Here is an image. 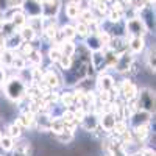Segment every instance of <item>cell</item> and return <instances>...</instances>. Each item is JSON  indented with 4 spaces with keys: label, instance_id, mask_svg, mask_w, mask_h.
Segmentation results:
<instances>
[{
    "label": "cell",
    "instance_id": "1",
    "mask_svg": "<svg viewBox=\"0 0 156 156\" xmlns=\"http://www.w3.org/2000/svg\"><path fill=\"white\" fill-rule=\"evenodd\" d=\"M2 86H5V94L12 101H20L27 92V84L19 76H11L9 80H5Z\"/></svg>",
    "mask_w": 156,
    "mask_h": 156
},
{
    "label": "cell",
    "instance_id": "2",
    "mask_svg": "<svg viewBox=\"0 0 156 156\" xmlns=\"http://www.w3.org/2000/svg\"><path fill=\"white\" fill-rule=\"evenodd\" d=\"M136 105L139 109H144L148 112L154 111V92L148 87H144L137 90V95H136Z\"/></svg>",
    "mask_w": 156,
    "mask_h": 156
},
{
    "label": "cell",
    "instance_id": "3",
    "mask_svg": "<svg viewBox=\"0 0 156 156\" xmlns=\"http://www.w3.org/2000/svg\"><path fill=\"white\" fill-rule=\"evenodd\" d=\"M22 11L25 16L33 17V16H42V2L41 0H23L20 3Z\"/></svg>",
    "mask_w": 156,
    "mask_h": 156
},
{
    "label": "cell",
    "instance_id": "4",
    "mask_svg": "<svg viewBox=\"0 0 156 156\" xmlns=\"http://www.w3.org/2000/svg\"><path fill=\"white\" fill-rule=\"evenodd\" d=\"M137 16L147 27V31H151L154 28V8H153V5H145L144 8H140L137 11Z\"/></svg>",
    "mask_w": 156,
    "mask_h": 156
},
{
    "label": "cell",
    "instance_id": "5",
    "mask_svg": "<svg viewBox=\"0 0 156 156\" xmlns=\"http://www.w3.org/2000/svg\"><path fill=\"white\" fill-rule=\"evenodd\" d=\"M126 30H128L126 33L129 36H144L147 33V27L144 25V22L139 19V16L126 20Z\"/></svg>",
    "mask_w": 156,
    "mask_h": 156
},
{
    "label": "cell",
    "instance_id": "6",
    "mask_svg": "<svg viewBox=\"0 0 156 156\" xmlns=\"http://www.w3.org/2000/svg\"><path fill=\"white\" fill-rule=\"evenodd\" d=\"M131 64H133V53H128V50H126V51H123V53H120L117 56L114 67L117 69V72L123 73V72H129Z\"/></svg>",
    "mask_w": 156,
    "mask_h": 156
},
{
    "label": "cell",
    "instance_id": "7",
    "mask_svg": "<svg viewBox=\"0 0 156 156\" xmlns=\"http://www.w3.org/2000/svg\"><path fill=\"white\" fill-rule=\"evenodd\" d=\"M137 86L131 81V80H123L122 84H120V94L122 97L125 98V101H129V100H134L136 95H137Z\"/></svg>",
    "mask_w": 156,
    "mask_h": 156
},
{
    "label": "cell",
    "instance_id": "8",
    "mask_svg": "<svg viewBox=\"0 0 156 156\" xmlns=\"http://www.w3.org/2000/svg\"><path fill=\"white\" fill-rule=\"evenodd\" d=\"M12 156H33V144L30 140H22L12 147Z\"/></svg>",
    "mask_w": 156,
    "mask_h": 156
},
{
    "label": "cell",
    "instance_id": "9",
    "mask_svg": "<svg viewBox=\"0 0 156 156\" xmlns=\"http://www.w3.org/2000/svg\"><path fill=\"white\" fill-rule=\"evenodd\" d=\"M41 83H44V84L48 86L50 89H56V87L61 84V78H59V75H58L53 69H48L45 73H42Z\"/></svg>",
    "mask_w": 156,
    "mask_h": 156
},
{
    "label": "cell",
    "instance_id": "10",
    "mask_svg": "<svg viewBox=\"0 0 156 156\" xmlns=\"http://www.w3.org/2000/svg\"><path fill=\"white\" fill-rule=\"evenodd\" d=\"M90 66H92V69H95L97 72H101V70H105V67H108L105 55H103V50L92 51V55H90Z\"/></svg>",
    "mask_w": 156,
    "mask_h": 156
},
{
    "label": "cell",
    "instance_id": "11",
    "mask_svg": "<svg viewBox=\"0 0 156 156\" xmlns=\"http://www.w3.org/2000/svg\"><path fill=\"white\" fill-rule=\"evenodd\" d=\"M150 117H151V112L144 111V109H137V111H134L131 115H129L128 120L133 123V126H137V125L150 123Z\"/></svg>",
    "mask_w": 156,
    "mask_h": 156
},
{
    "label": "cell",
    "instance_id": "12",
    "mask_svg": "<svg viewBox=\"0 0 156 156\" xmlns=\"http://www.w3.org/2000/svg\"><path fill=\"white\" fill-rule=\"evenodd\" d=\"M115 120H117V117L114 112H101L98 117V125L103 131H111Z\"/></svg>",
    "mask_w": 156,
    "mask_h": 156
},
{
    "label": "cell",
    "instance_id": "13",
    "mask_svg": "<svg viewBox=\"0 0 156 156\" xmlns=\"http://www.w3.org/2000/svg\"><path fill=\"white\" fill-rule=\"evenodd\" d=\"M95 86L98 89V92H100V90H111L112 86H114V78L111 75H108V73L100 72L97 81H95Z\"/></svg>",
    "mask_w": 156,
    "mask_h": 156
},
{
    "label": "cell",
    "instance_id": "14",
    "mask_svg": "<svg viewBox=\"0 0 156 156\" xmlns=\"http://www.w3.org/2000/svg\"><path fill=\"white\" fill-rule=\"evenodd\" d=\"M80 123H81V126L86 129V131H90V133H92L94 129L98 126V115L94 114V112H92V114L87 112V114L83 117V120H81Z\"/></svg>",
    "mask_w": 156,
    "mask_h": 156
},
{
    "label": "cell",
    "instance_id": "15",
    "mask_svg": "<svg viewBox=\"0 0 156 156\" xmlns=\"http://www.w3.org/2000/svg\"><path fill=\"white\" fill-rule=\"evenodd\" d=\"M128 47L131 50V53H140V51L145 48L144 36H131V39H129V42H128Z\"/></svg>",
    "mask_w": 156,
    "mask_h": 156
},
{
    "label": "cell",
    "instance_id": "16",
    "mask_svg": "<svg viewBox=\"0 0 156 156\" xmlns=\"http://www.w3.org/2000/svg\"><path fill=\"white\" fill-rule=\"evenodd\" d=\"M34 119H36V114L30 112V111H23L19 119H17V123L22 126V128H30L34 125Z\"/></svg>",
    "mask_w": 156,
    "mask_h": 156
},
{
    "label": "cell",
    "instance_id": "17",
    "mask_svg": "<svg viewBox=\"0 0 156 156\" xmlns=\"http://www.w3.org/2000/svg\"><path fill=\"white\" fill-rule=\"evenodd\" d=\"M27 25L37 34L44 30V16H33L27 19Z\"/></svg>",
    "mask_w": 156,
    "mask_h": 156
},
{
    "label": "cell",
    "instance_id": "18",
    "mask_svg": "<svg viewBox=\"0 0 156 156\" xmlns=\"http://www.w3.org/2000/svg\"><path fill=\"white\" fill-rule=\"evenodd\" d=\"M48 131H51L53 134H59L62 131H66V123H64V120L61 119V117H51Z\"/></svg>",
    "mask_w": 156,
    "mask_h": 156
},
{
    "label": "cell",
    "instance_id": "19",
    "mask_svg": "<svg viewBox=\"0 0 156 156\" xmlns=\"http://www.w3.org/2000/svg\"><path fill=\"white\" fill-rule=\"evenodd\" d=\"M50 120H51V117L48 114H41L39 119H34V123H37V129L41 133H47L50 129Z\"/></svg>",
    "mask_w": 156,
    "mask_h": 156
},
{
    "label": "cell",
    "instance_id": "20",
    "mask_svg": "<svg viewBox=\"0 0 156 156\" xmlns=\"http://www.w3.org/2000/svg\"><path fill=\"white\" fill-rule=\"evenodd\" d=\"M58 34L61 36V42L62 41H72V39L76 36L75 27H72V25H64V27L59 28V33Z\"/></svg>",
    "mask_w": 156,
    "mask_h": 156
},
{
    "label": "cell",
    "instance_id": "21",
    "mask_svg": "<svg viewBox=\"0 0 156 156\" xmlns=\"http://www.w3.org/2000/svg\"><path fill=\"white\" fill-rule=\"evenodd\" d=\"M133 136L137 139V140H144L148 134H150V125L148 123H144V125H137L134 126V131H131Z\"/></svg>",
    "mask_w": 156,
    "mask_h": 156
},
{
    "label": "cell",
    "instance_id": "22",
    "mask_svg": "<svg viewBox=\"0 0 156 156\" xmlns=\"http://www.w3.org/2000/svg\"><path fill=\"white\" fill-rule=\"evenodd\" d=\"M25 61H27V64H31L33 67H37V66H41V62H42V55H41V51L39 50H31L30 53L27 55V58H25Z\"/></svg>",
    "mask_w": 156,
    "mask_h": 156
},
{
    "label": "cell",
    "instance_id": "23",
    "mask_svg": "<svg viewBox=\"0 0 156 156\" xmlns=\"http://www.w3.org/2000/svg\"><path fill=\"white\" fill-rule=\"evenodd\" d=\"M12 59H14V50L3 48L0 51V62L3 64V67H11Z\"/></svg>",
    "mask_w": 156,
    "mask_h": 156
},
{
    "label": "cell",
    "instance_id": "24",
    "mask_svg": "<svg viewBox=\"0 0 156 156\" xmlns=\"http://www.w3.org/2000/svg\"><path fill=\"white\" fill-rule=\"evenodd\" d=\"M17 33H19L20 39H22V41H25V42H33V41H34V37H36V33L28 27L27 23H25V25H23V27H22Z\"/></svg>",
    "mask_w": 156,
    "mask_h": 156
},
{
    "label": "cell",
    "instance_id": "25",
    "mask_svg": "<svg viewBox=\"0 0 156 156\" xmlns=\"http://www.w3.org/2000/svg\"><path fill=\"white\" fill-rule=\"evenodd\" d=\"M87 39H86V47H87V50H92V51H95V50H101L103 48V45H101V42H100V39H98V36L97 34H87L86 36Z\"/></svg>",
    "mask_w": 156,
    "mask_h": 156
},
{
    "label": "cell",
    "instance_id": "26",
    "mask_svg": "<svg viewBox=\"0 0 156 156\" xmlns=\"http://www.w3.org/2000/svg\"><path fill=\"white\" fill-rule=\"evenodd\" d=\"M59 48H61V53H62V55L73 56V55H75V48H76V45H75L72 41H62V42L59 44Z\"/></svg>",
    "mask_w": 156,
    "mask_h": 156
},
{
    "label": "cell",
    "instance_id": "27",
    "mask_svg": "<svg viewBox=\"0 0 156 156\" xmlns=\"http://www.w3.org/2000/svg\"><path fill=\"white\" fill-rule=\"evenodd\" d=\"M128 129V123H126V120H122V119H117L115 120V123H114V126H112V129L111 131L115 134V136H122L125 131Z\"/></svg>",
    "mask_w": 156,
    "mask_h": 156
},
{
    "label": "cell",
    "instance_id": "28",
    "mask_svg": "<svg viewBox=\"0 0 156 156\" xmlns=\"http://www.w3.org/2000/svg\"><path fill=\"white\" fill-rule=\"evenodd\" d=\"M80 11H81L80 5H75V3H70V2L66 5V16L69 19H76L78 14H80Z\"/></svg>",
    "mask_w": 156,
    "mask_h": 156
},
{
    "label": "cell",
    "instance_id": "29",
    "mask_svg": "<svg viewBox=\"0 0 156 156\" xmlns=\"http://www.w3.org/2000/svg\"><path fill=\"white\" fill-rule=\"evenodd\" d=\"M55 137L58 139V142H59V144H64V145H66V144H70V142L73 140L75 134H73V133H70V131H67V129H66V131H62V133H59V134H55Z\"/></svg>",
    "mask_w": 156,
    "mask_h": 156
},
{
    "label": "cell",
    "instance_id": "30",
    "mask_svg": "<svg viewBox=\"0 0 156 156\" xmlns=\"http://www.w3.org/2000/svg\"><path fill=\"white\" fill-rule=\"evenodd\" d=\"M11 67H12V69H16V70H22V69H25V67H27V61H25V56H22V55H16V53H14V59H12Z\"/></svg>",
    "mask_w": 156,
    "mask_h": 156
},
{
    "label": "cell",
    "instance_id": "31",
    "mask_svg": "<svg viewBox=\"0 0 156 156\" xmlns=\"http://www.w3.org/2000/svg\"><path fill=\"white\" fill-rule=\"evenodd\" d=\"M8 136H11L12 139H19V137L22 136V126H20L17 122L11 123V125L8 126Z\"/></svg>",
    "mask_w": 156,
    "mask_h": 156
},
{
    "label": "cell",
    "instance_id": "32",
    "mask_svg": "<svg viewBox=\"0 0 156 156\" xmlns=\"http://www.w3.org/2000/svg\"><path fill=\"white\" fill-rule=\"evenodd\" d=\"M12 147H14V139H12L11 136H3L2 139H0V148H2L3 151H11Z\"/></svg>",
    "mask_w": 156,
    "mask_h": 156
},
{
    "label": "cell",
    "instance_id": "33",
    "mask_svg": "<svg viewBox=\"0 0 156 156\" xmlns=\"http://www.w3.org/2000/svg\"><path fill=\"white\" fill-rule=\"evenodd\" d=\"M78 17L81 19V22H84V23H87V25L92 22V20H95L94 11H90V9H81L80 14H78Z\"/></svg>",
    "mask_w": 156,
    "mask_h": 156
},
{
    "label": "cell",
    "instance_id": "34",
    "mask_svg": "<svg viewBox=\"0 0 156 156\" xmlns=\"http://www.w3.org/2000/svg\"><path fill=\"white\" fill-rule=\"evenodd\" d=\"M61 48H59V45H53L50 50H48V58H50V61L51 62H58L59 61V58H61Z\"/></svg>",
    "mask_w": 156,
    "mask_h": 156
},
{
    "label": "cell",
    "instance_id": "35",
    "mask_svg": "<svg viewBox=\"0 0 156 156\" xmlns=\"http://www.w3.org/2000/svg\"><path fill=\"white\" fill-rule=\"evenodd\" d=\"M122 16H123V12H120V11H115V9H112V8H109V9L106 11V17H108V20H109L111 23H114V22H119V20L122 19Z\"/></svg>",
    "mask_w": 156,
    "mask_h": 156
},
{
    "label": "cell",
    "instance_id": "36",
    "mask_svg": "<svg viewBox=\"0 0 156 156\" xmlns=\"http://www.w3.org/2000/svg\"><path fill=\"white\" fill-rule=\"evenodd\" d=\"M75 33L78 34V36H83V37H86L87 34H89V27H87V23H84V22H78L76 25H75Z\"/></svg>",
    "mask_w": 156,
    "mask_h": 156
},
{
    "label": "cell",
    "instance_id": "37",
    "mask_svg": "<svg viewBox=\"0 0 156 156\" xmlns=\"http://www.w3.org/2000/svg\"><path fill=\"white\" fill-rule=\"evenodd\" d=\"M59 100L62 101V105L66 106V108L73 106V94H72V92H62V94L59 95Z\"/></svg>",
    "mask_w": 156,
    "mask_h": 156
},
{
    "label": "cell",
    "instance_id": "38",
    "mask_svg": "<svg viewBox=\"0 0 156 156\" xmlns=\"http://www.w3.org/2000/svg\"><path fill=\"white\" fill-rule=\"evenodd\" d=\"M72 59H73V56L61 55V58H59L58 64L61 66V69H62V70H67V69H70V66H72Z\"/></svg>",
    "mask_w": 156,
    "mask_h": 156
},
{
    "label": "cell",
    "instance_id": "39",
    "mask_svg": "<svg viewBox=\"0 0 156 156\" xmlns=\"http://www.w3.org/2000/svg\"><path fill=\"white\" fill-rule=\"evenodd\" d=\"M19 55H22V56H27L30 51L33 50V45H31V42H25V41H22V44L19 45Z\"/></svg>",
    "mask_w": 156,
    "mask_h": 156
},
{
    "label": "cell",
    "instance_id": "40",
    "mask_svg": "<svg viewBox=\"0 0 156 156\" xmlns=\"http://www.w3.org/2000/svg\"><path fill=\"white\" fill-rule=\"evenodd\" d=\"M147 62H148V69L154 73V47H151V48H150V51H148Z\"/></svg>",
    "mask_w": 156,
    "mask_h": 156
},
{
    "label": "cell",
    "instance_id": "41",
    "mask_svg": "<svg viewBox=\"0 0 156 156\" xmlns=\"http://www.w3.org/2000/svg\"><path fill=\"white\" fill-rule=\"evenodd\" d=\"M139 156H154V150L153 148H142V150H139Z\"/></svg>",
    "mask_w": 156,
    "mask_h": 156
},
{
    "label": "cell",
    "instance_id": "42",
    "mask_svg": "<svg viewBox=\"0 0 156 156\" xmlns=\"http://www.w3.org/2000/svg\"><path fill=\"white\" fill-rule=\"evenodd\" d=\"M23 0H8V8H12V6H20V3Z\"/></svg>",
    "mask_w": 156,
    "mask_h": 156
},
{
    "label": "cell",
    "instance_id": "43",
    "mask_svg": "<svg viewBox=\"0 0 156 156\" xmlns=\"http://www.w3.org/2000/svg\"><path fill=\"white\" fill-rule=\"evenodd\" d=\"M5 80H6V72L3 67H0V84H3Z\"/></svg>",
    "mask_w": 156,
    "mask_h": 156
},
{
    "label": "cell",
    "instance_id": "44",
    "mask_svg": "<svg viewBox=\"0 0 156 156\" xmlns=\"http://www.w3.org/2000/svg\"><path fill=\"white\" fill-rule=\"evenodd\" d=\"M8 8V0H0V11H5Z\"/></svg>",
    "mask_w": 156,
    "mask_h": 156
},
{
    "label": "cell",
    "instance_id": "45",
    "mask_svg": "<svg viewBox=\"0 0 156 156\" xmlns=\"http://www.w3.org/2000/svg\"><path fill=\"white\" fill-rule=\"evenodd\" d=\"M5 42H6V37L2 34V31H0V48H5Z\"/></svg>",
    "mask_w": 156,
    "mask_h": 156
},
{
    "label": "cell",
    "instance_id": "46",
    "mask_svg": "<svg viewBox=\"0 0 156 156\" xmlns=\"http://www.w3.org/2000/svg\"><path fill=\"white\" fill-rule=\"evenodd\" d=\"M69 2H70V3H75V5H81L83 0H69Z\"/></svg>",
    "mask_w": 156,
    "mask_h": 156
},
{
    "label": "cell",
    "instance_id": "47",
    "mask_svg": "<svg viewBox=\"0 0 156 156\" xmlns=\"http://www.w3.org/2000/svg\"><path fill=\"white\" fill-rule=\"evenodd\" d=\"M145 3H147V5H153V6H154V0H145Z\"/></svg>",
    "mask_w": 156,
    "mask_h": 156
},
{
    "label": "cell",
    "instance_id": "48",
    "mask_svg": "<svg viewBox=\"0 0 156 156\" xmlns=\"http://www.w3.org/2000/svg\"><path fill=\"white\" fill-rule=\"evenodd\" d=\"M42 3H51V2H55V0H41Z\"/></svg>",
    "mask_w": 156,
    "mask_h": 156
},
{
    "label": "cell",
    "instance_id": "49",
    "mask_svg": "<svg viewBox=\"0 0 156 156\" xmlns=\"http://www.w3.org/2000/svg\"><path fill=\"white\" fill-rule=\"evenodd\" d=\"M95 2H105V0H92V3H95Z\"/></svg>",
    "mask_w": 156,
    "mask_h": 156
},
{
    "label": "cell",
    "instance_id": "50",
    "mask_svg": "<svg viewBox=\"0 0 156 156\" xmlns=\"http://www.w3.org/2000/svg\"><path fill=\"white\" fill-rule=\"evenodd\" d=\"M3 137V131H2V129H0V139H2Z\"/></svg>",
    "mask_w": 156,
    "mask_h": 156
},
{
    "label": "cell",
    "instance_id": "51",
    "mask_svg": "<svg viewBox=\"0 0 156 156\" xmlns=\"http://www.w3.org/2000/svg\"><path fill=\"white\" fill-rule=\"evenodd\" d=\"M133 156H137V154H133Z\"/></svg>",
    "mask_w": 156,
    "mask_h": 156
}]
</instances>
